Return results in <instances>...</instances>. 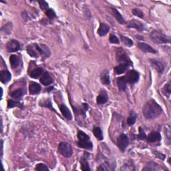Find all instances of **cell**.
I'll list each match as a JSON object with an SVG mask.
<instances>
[{
	"label": "cell",
	"mask_w": 171,
	"mask_h": 171,
	"mask_svg": "<svg viewBox=\"0 0 171 171\" xmlns=\"http://www.w3.org/2000/svg\"><path fill=\"white\" fill-rule=\"evenodd\" d=\"M162 113L163 109L161 106L153 99L146 102L143 108V114L146 119L156 118Z\"/></svg>",
	"instance_id": "obj_1"
},
{
	"label": "cell",
	"mask_w": 171,
	"mask_h": 171,
	"mask_svg": "<svg viewBox=\"0 0 171 171\" xmlns=\"http://www.w3.org/2000/svg\"><path fill=\"white\" fill-rule=\"evenodd\" d=\"M150 38L153 42L156 44H163V43H170V38L166 35L162 31L158 30H153L150 34Z\"/></svg>",
	"instance_id": "obj_2"
},
{
	"label": "cell",
	"mask_w": 171,
	"mask_h": 171,
	"mask_svg": "<svg viewBox=\"0 0 171 171\" xmlns=\"http://www.w3.org/2000/svg\"><path fill=\"white\" fill-rule=\"evenodd\" d=\"M78 144L80 148L86 150H91L93 148V144L90 141L89 136L82 130L78 133Z\"/></svg>",
	"instance_id": "obj_3"
},
{
	"label": "cell",
	"mask_w": 171,
	"mask_h": 171,
	"mask_svg": "<svg viewBox=\"0 0 171 171\" xmlns=\"http://www.w3.org/2000/svg\"><path fill=\"white\" fill-rule=\"evenodd\" d=\"M27 52L29 55L32 58H38L40 56H43V48L42 45H39L36 43H32V44L29 45L27 47Z\"/></svg>",
	"instance_id": "obj_4"
},
{
	"label": "cell",
	"mask_w": 171,
	"mask_h": 171,
	"mask_svg": "<svg viewBox=\"0 0 171 171\" xmlns=\"http://www.w3.org/2000/svg\"><path fill=\"white\" fill-rule=\"evenodd\" d=\"M58 152L66 158H70L73 154L72 146L66 142H62L58 145Z\"/></svg>",
	"instance_id": "obj_5"
},
{
	"label": "cell",
	"mask_w": 171,
	"mask_h": 171,
	"mask_svg": "<svg viewBox=\"0 0 171 171\" xmlns=\"http://www.w3.org/2000/svg\"><path fill=\"white\" fill-rule=\"evenodd\" d=\"M124 77L127 83L133 84L138 81L139 78H140V74L137 71H136L134 70H132L127 73L126 76Z\"/></svg>",
	"instance_id": "obj_6"
},
{
	"label": "cell",
	"mask_w": 171,
	"mask_h": 171,
	"mask_svg": "<svg viewBox=\"0 0 171 171\" xmlns=\"http://www.w3.org/2000/svg\"><path fill=\"white\" fill-rule=\"evenodd\" d=\"M129 144L128 137L124 134H121L117 138V145L122 152H124Z\"/></svg>",
	"instance_id": "obj_7"
},
{
	"label": "cell",
	"mask_w": 171,
	"mask_h": 171,
	"mask_svg": "<svg viewBox=\"0 0 171 171\" xmlns=\"http://www.w3.org/2000/svg\"><path fill=\"white\" fill-rule=\"evenodd\" d=\"M6 48L9 52H16L20 50V44L18 41L16 40H11L8 42Z\"/></svg>",
	"instance_id": "obj_8"
},
{
	"label": "cell",
	"mask_w": 171,
	"mask_h": 171,
	"mask_svg": "<svg viewBox=\"0 0 171 171\" xmlns=\"http://www.w3.org/2000/svg\"><path fill=\"white\" fill-rule=\"evenodd\" d=\"M117 60H118L119 63H127V64H129L130 66L133 64L130 58L126 56L124 51L122 50L120 52L118 51V53H117Z\"/></svg>",
	"instance_id": "obj_9"
},
{
	"label": "cell",
	"mask_w": 171,
	"mask_h": 171,
	"mask_svg": "<svg viewBox=\"0 0 171 171\" xmlns=\"http://www.w3.org/2000/svg\"><path fill=\"white\" fill-rule=\"evenodd\" d=\"M151 65L154 68V69L159 73H162L164 71V64L162 63V62L157 60L154 59V58H151L149 60Z\"/></svg>",
	"instance_id": "obj_10"
},
{
	"label": "cell",
	"mask_w": 171,
	"mask_h": 171,
	"mask_svg": "<svg viewBox=\"0 0 171 171\" xmlns=\"http://www.w3.org/2000/svg\"><path fill=\"white\" fill-rule=\"evenodd\" d=\"M128 28H134L139 32H142L144 30V26L139 22L137 19H132L128 23Z\"/></svg>",
	"instance_id": "obj_11"
},
{
	"label": "cell",
	"mask_w": 171,
	"mask_h": 171,
	"mask_svg": "<svg viewBox=\"0 0 171 171\" xmlns=\"http://www.w3.org/2000/svg\"><path fill=\"white\" fill-rule=\"evenodd\" d=\"M42 89L41 86L35 82H31L29 85V91L32 95L38 94L40 92Z\"/></svg>",
	"instance_id": "obj_12"
},
{
	"label": "cell",
	"mask_w": 171,
	"mask_h": 171,
	"mask_svg": "<svg viewBox=\"0 0 171 171\" xmlns=\"http://www.w3.org/2000/svg\"><path fill=\"white\" fill-rule=\"evenodd\" d=\"M147 141L150 143H155V142H158L161 140V135L156 131H153L148 134V136L146 137Z\"/></svg>",
	"instance_id": "obj_13"
},
{
	"label": "cell",
	"mask_w": 171,
	"mask_h": 171,
	"mask_svg": "<svg viewBox=\"0 0 171 171\" xmlns=\"http://www.w3.org/2000/svg\"><path fill=\"white\" fill-rule=\"evenodd\" d=\"M138 46V48H140V50H141L144 52L151 53H156V51L152 46H150V45L147 44V43H146L139 42Z\"/></svg>",
	"instance_id": "obj_14"
},
{
	"label": "cell",
	"mask_w": 171,
	"mask_h": 171,
	"mask_svg": "<svg viewBox=\"0 0 171 171\" xmlns=\"http://www.w3.org/2000/svg\"><path fill=\"white\" fill-rule=\"evenodd\" d=\"M108 100V94H107V92L104 90H101L100 94L97 97V103L98 104H104L106 103Z\"/></svg>",
	"instance_id": "obj_15"
},
{
	"label": "cell",
	"mask_w": 171,
	"mask_h": 171,
	"mask_svg": "<svg viewBox=\"0 0 171 171\" xmlns=\"http://www.w3.org/2000/svg\"><path fill=\"white\" fill-rule=\"evenodd\" d=\"M53 78L48 72H45L40 78V82L43 86H50L53 82Z\"/></svg>",
	"instance_id": "obj_16"
},
{
	"label": "cell",
	"mask_w": 171,
	"mask_h": 171,
	"mask_svg": "<svg viewBox=\"0 0 171 171\" xmlns=\"http://www.w3.org/2000/svg\"><path fill=\"white\" fill-rule=\"evenodd\" d=\"M60 110L61 111L62 114L65 118L68 120H71L72 119V115L71 114V112L66 105L61 104L60 106Z\"/></svg>",
	"instance_id": "obj_17"
},
{
	"label": "cell",
	"mask_w": 171,
	"mask_h": 171,
	"mask_svg": "<svg viewBox=\"0 0 171 171\" xmlns=\"http://www.w3.org/2000/svg\"><path fill=\"white\" fill-rule=\"evenodd\" d=\"M110 31V26L105 23H101L100 27L98 30V33L101 37L106 36Z\"/></svg>",
	"instance_id": "obj_18"
},
{
	"label": "cell",
	"mask_w": 171,
	"mask_h": 171,
	"mask_svg": "<svg viewBox=\"0 0 171 171\" xmlns=\"http://www.w3.org/2000/svg\"><path fill=\"white\" fill-rule=\"evenodd\" d=\"M0 78H1V82L3 84H6L11 80L12 74L8 70H2L0 72Z\"/></svg>",
	"instance_id": "obj_19"
},
{
	"label": "cell",
	"mask_w": 171,
	"mask_h": 171,
	"mask_svg": "<svg viewBox=\"0 0 171 171\" xmlns=\"http://www.w3.org/2000/svg\"><path fill=\"white\" fill-rule=\"evenodd\" d=\"M100 80H101V82L103 84L109 85L110 84V75H109L108 70H104L100 74Z\"/></svg>",
	"instance_id": "obj_20"
},
{
	"label": "cell",
	"mask_w": 171,
	"mask_h": 171,
	"mask_svg": "<svg viewBox=\"0 0 171 171\" xmlns=\"http://www.w3.org/2000/svg\"><path fill=\"white\" fill-rule=\"evenodd\" d=\"M111 13L116 19V21L120 24H125L126 22L125 19L123 18L120 13L115 8H111Z\"/></svg>",
	"instance_id": "obj_21"
},
{
	"label": "cell",
	"mask_w": 171,
	"mask_h": 171,
	"mask_svg": "<svg viewBox=\"0 0 171 171\" xmlns=\"http://www.w3.org/2000/svg\"><path fill=\"white\" fill-rule=\"evenodd\" d=\"M163 168L160 167V166L156 163L150 162L146 164V167L143 169V170H150V171H158L162 170Z\"/></svg>",
	"instance_id": "obj_22"
},
{
	"label": "cell",
	"mask_w": 171,
	"mask_h": 171,
	"mask_svg": "<svg viewBox=\"0 0 171 171\" xmlns=\"http://www.w3.org/2000/svg\"><path fill=\"white\" fill-rule=\"evenodd\" d=\"M130 66V65L127 64V63H119L118 66L115 67L114 70L117 74H122L127 70Z\"/></svg>",
	"instance_id": "obj_23"
},
{
	"label": "cell",
	"mask_w": 171,
	"mask_h": 171,
	"mask_svg": "<svg viewBox=\"0 0 171 171\" xmlns=\"http://www.w3.org/2000/svg\"><path fill=\"white\" fill-rule=\"evenodd\" d=\"M127 82L125 80L124 77L122 76L117 78V85L120 91H124L126 88Z\"/></svg>",
	"instance_id": "obj_24"
},
{
	"label": "cell",
	"mask_w": 171,
	"mask_h": 171,
	"mask_svg": "<svg viewBox=\"0 0 171 171\" xmlns=\"http://www.w3.org/2000/svg\"><path fill=\"white\" fill-rule=\"evenodd\" d=\"M9 62H10L11 66L12 68H16L18 67L20 60H19V58L18 56L13 54L9 57Z\"/></svg>",
	"instance_id": "obj_25"
},
{
	"label": "cell",
	"mask_w": 171,
	"mask_h": 171,
	"mask_svg": "<svg viewBox=\"0 0 171 171\" xmlns=\"http://www.w3.org/2000/svg\"><path fill=\"white\" fill-rule=\"evenodd\" d=\"M9 94H10V96L12 98H13L14 99L19 100L20 98H22V97L23 95V90L22 88H18Z\"/></svg>",
	"instance_id": "obj_26"
},
{
	"label": "cell",
	"mask_w": 171,
	"mask_h": 171,
	"mask_svg": "<svg viewBox=\"0 0 171 171\" xmlns=\"http://www.w3.org/2000/svg\"><path fill=\"white\" fill-rule=\"evenodd\" d=\"M93 134L95 137L99 140H102L104 138L103 133H102V131L100 127L94 126L93 128Z\"/></svg>",
	"instance_id": "obj_27"
},
{
	"label": "cell",
	"mask_w": 171,
	"mask_h": 171,
	"mask_svg": "<svg viewBox=\"0 0 171 171\" xmlns=\"http://www.w3.org/2000/svg\"><path fill=\"white\" fill-rule=\"evenodd\" d=\"M80 164H81V169L84 171H89L90 170V166L88 162L87 158L85 156H82L80 159Z\"/></svg>",
	"instance_id": "obj_28"
},
{
	"label": "cell",
	"mask_w": 171,
	"mask_h": 171,
	"mask_svg": "<svg viewBox=\"0 0 171 171\" xmlns=\"http://www.w3.org/2000/svg\"><path fill=\"white\" fill-rule=\"evenodd\" d=\"M43 71H44V70H43V69L42 68H36V69H34L32 71L31 74H30V76L32 78H35V79H36V78H39L41 75L43 74Z\"/></svg>",
	"instance_id": "obj_29"
},
{
	"label": "cell",
	"mask_w": 171,
	"mask_h": 171,
	"mask_svg": "<svg viewBox=\"0 0 171 171\" xmlns=\"http://www.w3.org/2000/svg\"><path fill=\"white\" fill-rule=\"evenodd\" d=\"M136 117L137 116L136 115L134 112H131L130 116H128V119H127V124L128 126H133L135 124L136 120Z\"/></svg>",
	"instance_id": "obj_30"
},
{
	"label": "cell",
	"mask_w": 171,
	"mask_h": 171,
	"mask_svg": "<svg viewBox=\"0 0 171 171\" xmlns=\"http://www.w3.org/2000/svg\"><path fill=\"white\" fill-rule=\"evenodd\" d=\"M121 40H122V42H123V43H124V44L127 47H131V46H133V41L130 38H129L128 37L122 36H121Z\"/></svg>",
	"instance_id": "obj_31"
},
{
	"label": "cell",
	"mask_w": 171,
	"mask_h": 171,
	"mask_svg": "<svg viewBox=\"0 0 171 171\" xmlns=\"http://www.w3.org/2000/svg\"><path fill=\"white\" fill-rule=\"evenodd\" d=\"M8 107L9 108H14V107H19V108H22V104L19 102L9 100L8 102Z\"/></svg>",
	"instance_id": "obj_32"
},
{
	"label": "cell",
	"mask_w": 171,
	"mask_h": 171,
	"mask_svg": "<svg viewBox=\"0 0 171 171\" xmlns=\"http://www.w3.org/2000/svg\"><path fill=\"white\" fill-rule=\"evenodd\" d=\"M46 15L48 18H50V19L56 18V14L54 10H53V9H50V8H48L46 11Z\"/></svg>",
	"instance_id": "obj_33"
},
{
	"label": "cell",
	"mask_w": 171,
	"mask_h": 171,
	"mask_svg": "<svg viewBox=\"0 0 171 171\" xmlns=\"http://www.w3.org/2000/svg\"><path fill=\"white\" fill-rule=\"evenodd\" d=\"M12 30V23L11 22H8L6 24V26L2 28V30L6 34H9Z\"/></svg>",
	"instance_id": "obj_34"
},
{
	"label": "cell",
	"mask_w": 171,
	"mask_h": 171,
	"mask_svg": "<svg viewBox=\"0 0 171 171\" xmlns=\"http://www.w3.org/2000/svg\"><path fill=\"white\" fill-rule=\"evenodd\" d=\"M36 170H38V171H48L49 170L48 167L45 164L43 163H39L36 165Z\"/></svg>",
	"instance_id": "obj_35"
},
{
	"label": "cell",
	"mask_w": 171,
	"mask_h": 171,
	"mask_svg": "<svg viewBox=\"0 0 171 171\" xmlns=\"http://www.w3.org/2000/svg\"><path fill=\"white\" fill-rule=\"evenodd\" d=\"M122 170H134V164L132 163H126L124 166H123V167L121 168Z\"/></svg>",
	"instance_id": "obj_36"
},
{
	"label": "cell",
	"mask_w": 171,
	"mask_h": 171,
	"mask_svg": "<svg viewBox=\"0 0 171 171\" xmlns=\"http://www.w3.org/2000/svg\"><path fill=\"white\" fill-rule=\"evenodd\" d=\"M40 105L42 107H46V108H50L52 110H54V109L52 108V103H51L50 100H48V99H47L46 100H43V104L40 103Z\"/></svg>",
	"instance_id": "obj_37"
},
{
	"label": "cell",
	"mask_w": 171,
	"mask_h": 171,
	"mask_svg": "<svg viewBox=\"0 0 171 171\" xmlns=\"http://www.w3.org/2000/svg\"><path fill=\"white\" fill-rule=\"evenodd\" d=\"M133 13L134 14V16H137L140 18H142L143 19L144 18V14L143 13V12H142L140 9H138V8H135L133 10Z\"/></svg>",
	"instance_id": "obj_38"
},
{
	"label": "cell",
	"mask_w": 171,
	"mask_h": 171,
	"mask_svg": "<svg viewBox=\"0 0 171 171\" xmlns=\"http://www.w3.org/2000/svg\"><path fill=\"white\" fill-rule=\"evenodd\" d=\"M111 168L110 167V166L108 165V163H104L103 164H102L100 167L97 168V170H110Z\"/></svg>",
	"instance_id": "obj_39"
},
{
	"label": "cell",
	"mask_w": 171,
	"mask_h": 171,
	"mask_svg": "<svg viewBox=\"0 0 171 171\" xmlns=\"http://www.w3.org/2000/svg\"><path fill=\"white\" fill-rule=\"evenodd\" d=\"M138 131H139V134L138 136V138L140 139V140H144L146 138V135L144 133V131L143 130V129L141 128V127H139L138 128Z\"/></svg>",
	"instance_id": "obj_40"
},
{
	"label": "cell",
	"mask_w": 171,
	"mask_h": 171,
	"mask_svg": "<svg viewBox=\"0 0 171 171\" xmlns=\"http://www.w3.org/2000/svg\"><path fill=\"white\" fill-rule=\"evenodd\" d=\"M109 41L111 43H114V44H118L119 40L115 35H111L109 38Z\"/></svg>",
	"instance_id": "obj_41"
},
{
	"label": "cell",
	"mask_w": 171,
	"mask_h": 171,
	"mask_svg": "<svg viewBox=\"0 0 171 171\" xmlns=\"http://www.w3.org/2000/svg\"><path fill=\"white\" fill-rule=\"evenodd\" d=\"M39 3H40V8L42 9H43V10H47V9H48V3L45 2V1H41V2H39Z\"/></svg>",
	"instance_id": "obj_42"
},
{
	"label": "cell",
	"mask_w": 171,
	"mask_h": 171,
	"mask_svg": "<svg viewBox=\"0 0 171 171\" xmlns=\"http://www.w3.org/2000/svg\"><path fill=\"white\" fill-rule=\"evenodd\" d=\"M164 89L165 90L166 92H167L168 94V95H170V92H171V89H170V83H168V84H167V85H166V86H164Z\"/></svg>",
	"instance_id": "obj_43"
}]
</instances>
